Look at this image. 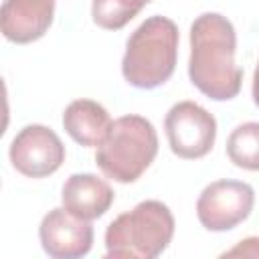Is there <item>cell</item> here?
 Masks as SVG:
<instances>
[{
	"label": "cell",
	"instance_id": "1",
	"mask_svg": "<svg viewBox=\"0 0 259 259\" xmlns=\"http://www.w3.org/2000/svg\"><path fill=\"white\" fill-rule=\"evenodd\" d=\"M237 34L233 22L219 12H204L190 26L188 77L192 85L214 101L239 95L243 71L235 63Z\"/></svg>",
	"mask_w": 259,
	"mask_h": 259
},
{
	"label": "cell",
	"instance_id": "2",
	"mask_svg": "<svg viewBox=\"0 0 259 259\" xmlns=\"http://www.w3.org/2000/svg\"><path fill=\"white\" fill-rule=\"evenodd\" d=\"M178 59V26L166 16L146 18L127 38L121 59L123 79L138 89L164 85Z\"/></svg>",
	"mask_w": 259,
	"mask_h": 259
},
{
	"label": "cell",
	"instance_id": "3",
	"mask_svg": "<svg viewBox=\"0 0 259 259\" xmlns=\"http://www.w3.org/2000/svg\"><path fill=\"white\" fill-rule=\"evenodd\" d=\"M174 237V217L160 200H142L113 219L105 231V257L154 259Z\"/></svg>",
	"mask_w": 259,
	"mask_h": 259
},
{
	"label": "cell",
	"instance_id": "4",
	"mask_svg": "<svg viewBox=\"0 0 259 259\" xmlns=\"http://www.w3.org/2000/svg\"><path fill=\"white\" fill-rule=\"evenodd\" d=\"M158 154V134L142 115H121L111 121L107 138L95 154L99 170L121 184L136 182Z\"/></svg>",
	"mask_w": 259,
	"mask_h": 259
},
{
	"label": "cell",
	"instance_id": "5",
	"mask_svg": "<svg viewBox=\"0 0 259 259\" xmlns=\"http://www.w3.org/2000/svg\"><path fill=\"white\" fill-rule=\"evenodd\" d=\"M170 150L184 160L206 156L217 140V119L194 101L174 103L164 119Z\"/></svg>",
	"mask_w": 259,
	"mask_h": 259
},
{
	"label": "cell",
	"instance_id": "6",
	"mask_svg": "<svg viewBox=\"0 0 259 259\" xmlns=\"http://www.w3.org/2000/svg\"><path fill=\"white\" fill-rule=\"evenodd\" d=\"M255 204V190L241 180H217L196 200V217L208 231L223 233L243 223Z\"/></svg>",
	"mask_w": 259,
	"mask_h": 259
},
{
	"label": "cell",
	"instance_id": "7",
	"mask_svg": "<svg viewBox=\"0 0 259 259\" xmlns=\"http://www.w3.org/2000/svg\"><path fill=\"white\" fill-rule=\"evenodd\" d=\"M8 156L20 174L28 178H45L63 166L65 146L51 127L30 123L14 136Z\"/></svg>",
	"mask_w": 259,
	"mask_h": 259
},
{
	"label": "cell",
	"instance_id": "8",
	"mask_svg": "<svg viewBox=\"0 0 259 259\" xmlns=\"http://www.w3.org/2000/svg\"><path fill=\"white\" fill-rule=\"evenodd\" d=\"M38 239L49 257L79 259L91 251L93 227L89 221L75 217L65 206H57L42 217Z\"/></svg>",
	"mask_w": 259,
	"mask_h": 259
},
{
	"label": "cell",
	"instance_id": "9",
	"mask_svg": "<svg viewBox=\"0 0 259 259\" xmlns=\"http://www.w3.org/2000/svg\"><path fill=\"white\" fill-rule=\"evenodd\" d=\"M57 0H4L0 26L4 38L16 45H26L45 36L53 24Z\"/></svg>",
	"mask_w": 259,
	"mask_h": 259
},
{
	"label": "cell",
	"instance_id": "10",
	"mask_svg": "<svg viewBox=\"0 0 259 259\" xmlns=\"http://www.w3.org/2000/svg\"><path fill=\"white\" fill-rule=\"evenodd\" d=\"M113 198L115 194L111 186L103 178L89 172L71 174L63 184V192H61L63 206L75 217L85 221L103 217L113 204Z\"/></svg>",
	"mask_w": 259,
	"mask_h": 259
},
{
	"label": "cell",
	"instance_id": "11",
	"mask_svg": "<svg viewBox=\"0 0 259 259\" xmlns=\"http://www.w3.org/2000/svg\"><path fill=\"white\" fill-rule=\"evenodd\" d=\"M63 127L77 144L93 148L101 146L107 138L111 117L101 103L93 99H75L63 113Z\"/></svg>",
	"mask_w": 259,
	"mask_h": 259
},
{
	"label": "cell",
	"instance_id": "12",
	"mask_svg": "<svg viewBox=\"0 0 259 259\" xmlns=\"http://www.w3.org/2000/svg\"><path fill=\"white\" fill-rule=\"evenodd\" d=\"M227 156L235 166L259 172V121L241 123L231 132Z\"/></svg>",
	"mask_w": 259,
	"mask_h": 259
},
{
	"label": "cell",
	"instance_id": "13",
	"mask_svg": "<svg viewBox=\"0 0 259 259\" xmlns=\"http://www.w3.org/2000/svg\"><path fill=\"white\" fill-rule=\"evenodd\" d=\"M150 2L152 0H93L91 16L97 26L105 30H119Z\"/></svg>",
	"mask_w": 259,
	"mask_h": 259
},
{
	"label": "cell",
	"instance_id": "14",
	"mask_svg": "<svg viewBox=\"0 0 259 259\" xmlns=\"http://www.w3.org/2000/svg\"><path fill=\"white\" fill-rule=\"evenodd\" d=\"M223 257H259V237H247L233 249L225 251Z\"/></svg>",
	"mask_w": 259,
	"mask_h": 259
},
{
	"label": "cell",
	"instance_id": "15",
	"mask_svg": "<svg viewBox=\"0 0 259 259\" xmlns=\"http://www.w3.org/2000/svg\"><path fill=\"white\" fill-rule=\"evenodd\" d=\"M253 101L259 107V63H257L255 73H253Z\"/></svg>",
	"mask_w": 259,
	"mask_h": 259
}]
</instances>
